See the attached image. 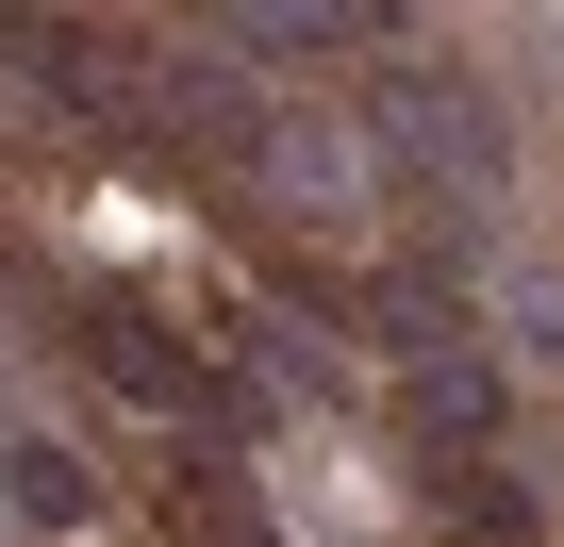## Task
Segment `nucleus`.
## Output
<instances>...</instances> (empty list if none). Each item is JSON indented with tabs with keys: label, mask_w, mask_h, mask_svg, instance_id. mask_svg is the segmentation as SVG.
I'll use <instances>...</instances> for the list:
<instances>
[{
	"label": "nucleus",
	"mask_w": 564,
	"mask_h": 547,
	"mask_svg": "<svg viewBox=\"0 0 564 547\" xmlns=\"http://www.w3.org/2000/svg\"><path fill=\"white\" fill-rule=\"evenodd\" d=\"M84 332L117 349V382H133V398H166V415H199V349H183V332H166L150 299H117V283H100V299H84Z\"/></svg>",
	"instance_id": "nucleus-1"
}]
</instances>
